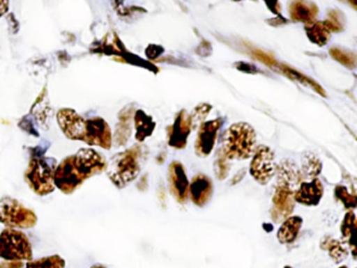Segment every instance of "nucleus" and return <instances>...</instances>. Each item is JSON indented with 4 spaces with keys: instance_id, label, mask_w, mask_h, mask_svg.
Masks as SVG:
<instances>
[{
    "instance_id": "nucleus-1",
    "label": "nucleus",
    "mask_w": 357,
    "mask_h": 268,
    "mask_svg": "<svg viewBox=\"0 0 357 268\" xmlns=\"http://www.w3.org/2000/svg\"><path fill=\"white\" fill-rule=\"evenodd\" d=\"M103 157L93 150H81L58 166L54 174V184L66 194H72L84 180L103 171Z\"/></svg>"
},
{
    "instance_id": "nucleus-2",
    "label": "nucleus",
    "mask_w": 357,
    "mask_h": 268,
    "mask_svg": "<svg viewBox=\"0 0 357 268\" xmlns=\"http://www.w3.org/2000/svg\"><path fill=\"white\" fill-rule=\"evenodd\" d=\"M256 132L248 123H236L229 127L225 145V155L231 161L250 159L256 150Z\"/></svg>"
},
{
    "instance_id": "nucleus-3",
    "label": "nucleus",
    "mask_w": 357,
    "mask_h": 268,
    "mask_svg": "<svg viewBox=\"0 0 357 268\" xmlns=\"http://www.w3.org/2000/svg\"><path fill=\"white\" fill-rule=\"evenodd\" d=\"M0 258L7 261H31L32 246L24 232L7 228L0 234Z\"/></svg>"
},
{
    "instance_id": "nucleus-4",
    "label": "nucleus",
    "mask_w": 357,
    "mask_h": 268,
    "mask_svg": "<svg viewBox=\"0 0 357 268\" xmlns=\"http://www.w3.org/2000/svg\"><path fill=\"white\" fill-rule=\"evenodd\" d=\"M56 161L53 159H36L32 161L26 173V180L31 188L39 195H47L53 192L54 174Z\"/></svg>"
},
{
    "instance_id": "nucleus-5",
    "label": "nucleus",
    "mask_w": 357,
    "mask_h": 268,
    "mask_svg": "<svg viewBox=\"0 0 357 268\" xmlns=\"http://www.w3.org/2000/svg\"><path fill=\"white\" fill-rule=\"evenodd\" d=\"M36 222V215L15 199L5 197L0 200V223L10 228H31Z\"/></svg>"
},
{
    "instance_id": "nucleus-6",
    "label": "nucleus",
    "mask_w": 357,
    "mask_h": 268,
    "mask_svg": "<svg viewBox=\"0 0 357 268\" xmlns=\"http://www.w3.org/2000/svg\"><path fill=\"white\" fill-rule=\"evenodd\" d=\"M139 164L137 155L128 151L121 155L109 168L110 180L119 188H124L127 184L132 182L139 173Z\"/></svg>"
},
{
    "instance_id": "nucleus-7",
    "label": "nucleus",
    "mask_w": 357,
    "mask_h": 268,
    "mask_svg": "<svg viewBox=\"0 0 357 268\" xmlns=\"http://www.w3.org/2000/svg\"><path fill=\"white\" fill-rule=\"evenodd\" d=\"M250 163V173L256 182L265 186L275 175V152L269 147L260 146L256 148Z\"/></svg>"
},
{
    "instance_id": "nucleus-8",
    "label": "nucleus",
    "mask_w": 357,
    "mask_h": 268,
    "mask_svg": "<svg viewBox=\"0 0 357 268\" xmlns=\"http://www.w3.org/2000/svg\"><path fill=\"white\" fill-rule=\"evenodd\" d=\"M221 125H222V118H220L202 123L198 131L197 141H196V155L206 157L212 153Z\"/></svg>"
},
{
    "instance_id": "nucleus-9",
    "label": "nucleus",
    "mask_w": 357,
    "mask_h": 268,
    "mask_svg": "<svg viewBox=\"0 0 357 268\" xmlns=\"http://www.w3.org/2000/svg\"><path fill=\"white\" fill-rule=\"evenodd\" d=\"M169 189L171 194L179 203H185L189 197L190 182L185 174V168L178 161H173L169 166Z\"/></svg>"
},
{
    "instance_id": "nucleus-10",
    "label": "nucleus",
    "mask_w": 357,
    "mask_h": 268,
    "mask_svg": "<svg viewBox=\"0 0 357 268\" xmlns=\"http://www.w3.org/2000/svg\"><path fill=\"white\" fill-rule=\"evenodd\" d=\"M294 191L286 187L278 186L273 197V218L275 222L287 219L294 209Z\"/></svg>"
},
{
    "instance_id": "nucleus-11",
    "label": "nucleus",
    "mask_w": 357,
    "mask_h": 268,
    "mask_svg": "<svg viewBox=\"0 0 357 268\" xmlns=\"http://www.w3.org/2000/svg\"><path fill=\"white\" fill-rule=\"evenodd\" d=\"M191 129L189 116L183 110L177 114L175 122L168 129L169 145L173 148H185Z\"/></svg>"
},
{
    "instance_id": "nucleus-12",
    "label": "nucleus",
    "mask_w": 357,
    "mask_h": 268,
    "mask_svg": "<svg viewBox=\"0 0 357 268\" xmlns=\"http://www.w3.org/2000/svg\"><path fill=\"white\" fill-rule=\"evenodd\" d=\"M324 195V187L314 178L309 182H302L294 193V201L304 205H317Z\"/></svg>"
},
{
    "instance_id": "nucleus-13",
    "label": "nucleus",
    "mask_w": 357,
    "mask_h": 268,
    "mask_svg": "<svg viewBox=\"0 0 357 268\" xmlns=\"http://www.w3.org/2000/svg\"><path fill=\"white\" fill-rule=\"evenodd\" d=\"M213 194L212 180L204 174L196 175L189 187V196L198 207H204L210 201Z\"/></svg>"
},
{
    "instance_id": "nucleus-14",
    "label": "nucleus",
    "mask_w": 357,
    "mask_h": 268,
    "mask_svg": "<svg viewBox=\"0 0 357 268\" xmlns=\"http://www.w3.org/2000/svg\"><path fill=\"white\" fill-rule=\"evenodd\" d=\"M317 13L319 10L317 6L308 0H294L289 7L290 18L305 24L315 22Z\"/></svg>"
},
{
    "instance_id": "nucleus-15",
    "label": "nucleus",
    "mask_w": 357,
    "mask_h": 268,
    "mask_svg": "<svg viewBox=\"0 0 357 268\" xmlns=\"http://www.w3.org/2000/svg\"><path fill=\"white\" fill-rule=\"evenodd\" d=\"M278 170V186L286 187L296 192L300 186L301 173L296 164L291 161H284Z\"/></svg>"
},
{
    "instance_id": "nucleus-16",
    "label": "nucleus",
    "mask_w": 357,
    "mask_h": 268,
    "mask_svg": "<svg viewBox=\"0 0 357 268\" xmlns=\"http://www.w3.org/2000/svg\"><path fill=\"white\" fill-rule=\"evenodd\" d=\"M302 224V218L298 216H290L284 220L281 228L278 230V240L282 244H291L298 238Z\"/></svg>"
},
{
    "instance_id": "nucleus-17",
    "label": "nucleus",
    "mask_w": 357,
    "mask_h": 268,
    "mask_svg": "<svg viewBox=\"0 0 357 268\" xmlns=\"http://www.w3.org/2000/svg\"><path fill=\"white\" fill-rule=\"evenodd\" d=\"M307 37L311 42L324 47L330 40L332 32L324 22H313L305 26Z\"/></svg>"
},
{
    "instance_id": "nucleus-18",
    "label": "nucleus",
    "mask_w": 357,
    "mask_h": 268,
    "mask_svg": "<svg viewBox=\"0 0 357 268\" xmlns=\"http://www.w3.org/2000/svg\"><path fill=\"white\" fill-rule=\"evenodd\" d=\"M135 126H137V140L143 142L146 138L151 136L155 128V123L152 120L151 116H147L145 112H137L135 116Z\"/></svg>"
},
{
    "instance_id": "nucleus-19",
    "label": "nucleus",
    "mask_w": 357,
    "mask_h": 268,
    "mask_svg": "<svg viewBox=\"0 0 357 268\" xmlns=\"http://www.w3.org/2000/svg\"><path fill=\"white\" fill-rule=\"evenodd\" d=\"M321 249H327L330 257L336 263L344 261L348 255V251H347L344 243L335 240V239L330 238V237H326L324 239L323 242H321Z\"/></svg>"
},
{
    "instance_id": "nucleus-20",
    "label": "nucleus",
    "mask_w": 357,
    "mask_h": 268,
    "mask_svg": "<svg viewBox=\"0 0 357 268\" xmlns=\"http://www.w3.org/2000/svg\"><path fill=\"white\" fill-rule=\"evenodd\" d=\"M355 228H356V216L353 212H348L344 216V221L340 226V232H342V237L348 241L351 249H352L353 257L355 258L356 249H355L354 238Z\"/></svg>"
},
{
    "instance_id": "nucleus-21",
    "label": "nucleus",
    "mask_w": 357,
    "mask_h": 268,
    "mask_svg": "<svg viewBox=\"0 0 357 268\" xmlns=\"http://www.w3.org/2000/svg\"><path fill=\"white\" fill-rule=\"evenodd\" d=\"M302 169L305 175L308 178H317L321 171V163L317 155L311 152H306L303 155Z\"/></svg>"
},
{
    "instance_id": "nucleus-22",
    "label": "nucleus",
    "mask_w": 357,
    "mask_h": 268,
    "mask_svg": "<svg viewBox=\"0 0 357 268\" xmlns=\"http://www.w3.org/2000/svg\"><path fill=\"white\" fill-rule=\"evenodd\" d=\"M66 267V261L60 255H50V257L43 258V259L29 261L26 264V268H64Z\"/></svg>"
},
{
    "instance_id": "nucleus-23",
    "label": "nucleus",
    "mask_w": 357,
    "mask_h": 268,
    "mask_svg": "<svg viewBox=\"0 0 357 268\" xmlns=\"http://www.w3.org/2000/svg\"><path fill=\"white\" fill-rule=\"evenodd\" d=\"M335 197L337 200L342 201L344 207L348 210H353L356 207V195L348 192V189L344 186H337L335 188Z\"/></svg>"
},
{
    "instance_id": "nucleus-24",
    "label": "nucleus",
    "mask_w": 357,
    "mask_h": 268,
    "mask_svg": "<svg viewBox=\"0 0 357 268\" xmlns=\"http://www.w3.org/2000/svg\"><path fill=\"white\" fill-rule=\"evenodd\" d=\"M330 55L336 60V61L342 63V65L347 66L348 68H354L355 57L348 52L342 51L340 49H330Z\"/></svg>"
},
{
    "instance_id": "nucleus-25",
    "label": "nucleus",
    "mask_w": 357,
    "mask_h": 268,
    "mask_svg": "<svg viewBox=\"0 0 357 268\" xmlns=\"http://www.w3.org/2000/svg\"><path fill=\"white\" fill-rule=\"evenodd\" d=\"M211 109H212V107H211L210 105H208V104H202V105L196 107L193 113H192L191 116H189L191 127H197V125H199L200 123L204 120V118L208 116Z\"/></svg>"
},
{
    "instance_id": "nucleus-26",
    "label": "nucleus",
    "mask_w": 357,
    "mask_h": 268,
    "mask_svg": "<svg viewBox=\"0 0 357 268\" xmlns=\"http://www.w3.org/2000/svg\"><path fill=\"white\" fill-rule=\"evenodd\" d=\"M324 22L327 24L328 28L330 29L332 33L340 32V31L342 30V17H340V13H338V12H330L327 19Z\"/></svg>"
},
{
    "instance_id": "nucleus-27",
    "label": "nucleus",
    "mask_w": 357,
    "mask_h": 268,
    "mask_svg": "<svg viewBox=\"0 0 357 268\" xmlns=\"http://www.w3.org/2000/svg\"><path fill=\"white\" fill-rule=\"evenodd\" d=\"M266 3L267 8L273 12V14L279 15L281 12V6H280L279 0H264Z\"/></svg>"
},
{
    "instance_id": "nucleus-28",
    "label": "nucleus",
    "mask_w": 357,
    "mask_h": 268,
    "mask_svg": "<svg viewBox=\"0 0 357 268\" xmlns=\"http://www.w3.org/2000/svg\"><path fill=\"white\" fill-rule=\"evenodd\" d=\"M347 1H348V3H350L351 5L353 6V7L356 8V0H347Z\"/></svg>"
},
{
    "instance_id": "nucleus-29",
    "label": "nucleus",
    "mask_w": 357,
    "mask_h": 268,
    "mask_svg": "<svg viewBox=\"0 0 357 268\" xmlns=\"http://www.w3.org/2000/svg\"><path fill=\"white\" fill-rule=\"evenodd\" d=\"M91 268H105V267H103V266H101V265H96V266H93V267Z\"/></svg>"
},
{
    "instance_id": "nucleus-30",
    "label": "nucleus",
    "mask_w": 357,
    "mask_h": 268,
    "mask_svg": "<svg viewBox=\"0 0 357 268\" xmlns=\"http://www.w3.org/2000/svg\"><path fill=\"white\" fill-rule=\"evenodd\" d=\"M284 268H292L291 266H285Z\"/></svg>"
},
{
    "instance_id": "nucleus-31",
    "label": "nucleus",
    "mask_w": 357,
    "mask_h": 268,
    "mask_svg": "<svg viewBox=\"0 0 357 268\" xmlns=\"http://www.w3.org/2000/svg\"><path fill=\"white\" fill-rule=\"evenodd\" d=\"M234 1H242V0H234Z\"/></svg>"
},
{
    "instance_id": "nucleus-32",
    "label": "nucleus",
    "mask_w": 357,
    "mask_h": 268,
    "mask_svg": "<svg viewBox=\"0 0 357 268\" xmlns=\"http://www.w3.org/2000/svg\"><path fill=\"white\" fill-rule=\"evenodd\" d=\"M340 268H348V267H346V266H342V267H340Z\"/></svg>"
}]
</instances>
